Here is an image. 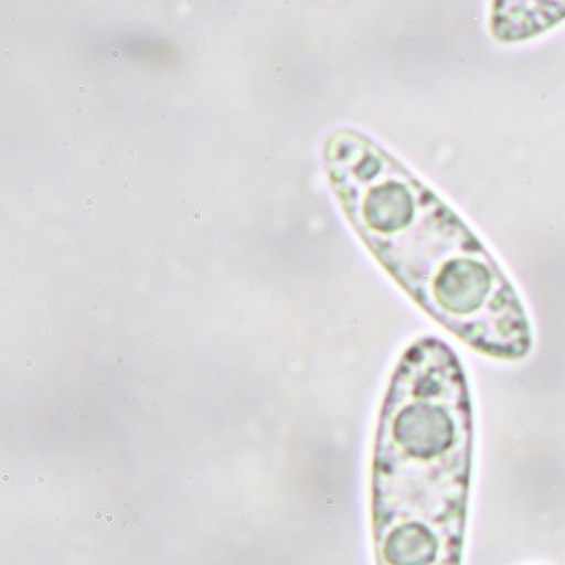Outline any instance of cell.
I'll return each instance as SVG.
<instances>
[{
  "label": "cell",
  "mask_w": 565,
  "mask_h": 565,
  "mask_svg": "<svg viewBox=\"0 0 565 565\" xmlns=\"http://www.w3.org/2000/svg\"><path fill=\"white\" fill-rule=\"evenodd\" d=\"M330 167L356 232L423 311L491 359L529 355L532 328L510 277L435 192L353 132L334 138Z\"/></svg>",
  "instance_id": "6da1fadb"
},
{
  "label": "cell",
  "mask_w": 565,
  "mask_h": 565,
  "mask_svg": "<svg viewBox=\"0 0 565 565\" xmlns=\"http://www.w3.org/2000/svg\"><path fill=\"white\" fill-rule=\"evenodd\" d=\"M472 448V399L459 355L440 338H419L401 356L379 422L377 565H462Z\"/></svg>",
  "instance_id": "7a4b0ae2"
}]
</instances>
